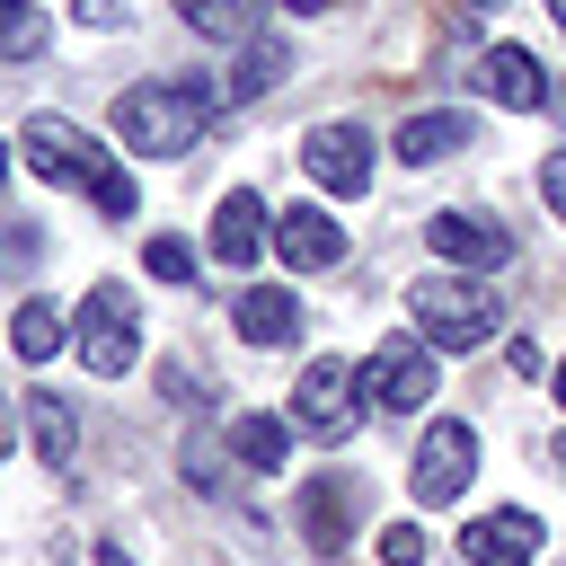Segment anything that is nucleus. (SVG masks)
<instances>
[{
	"instance_id": "20e7f679",
	"label": "nucleus",
	"mask_w": 566,
	"mask_h": 566,
	"mask_svg": "<svg viewBox=\"0 0 566 566\" xmlns=\"http://www.w3.org/2000/svg\"><path fill=\"white\" fill-rule=\"evenodd\" d=\"M71 354H80L88 371L124 380V371L142 363V301H133L124 283H88L80 310H71Z\"/></svg>"
},
{
	"instance_id": "412c9836",
	"label": "nucleus",
	"mask_w": 566,
	"mask_h": 566,
	"mask_svg": "<svg viewBox=\"0 0 566 566\" xmlns=\"http://www.w3.org/2000/svg\"><path fill=\"white\" fill-rule=\"evenodd\" d=\"M53 44V18L35 0H0V62H35Z\"/></svg>"
},
{
	"instance_id": "f3484780",
	"label": "nucleus",
	"mask_w": 566,
	"mask_h": 566,
	"mask_svg": "<svg viewBox=\"0 0 566 566\" xmlns=\"http://www.w3.org/2000/svg\"><path fill=\"white\" fill-rule=\"evenodd\" d=\"M265 9H274V0H177V18H186L195 35H212V44H248V35L265 27Z\"/></svg>"
},
{
	"instance_id": "cd10ccee",
	"label": "nucleus",
	"mask_w": 566,
	"mask_h": 566,
	"mask_svg": "<svg viewBox=\"0 0 566 566\" xmlns=\"http://www.w3.org/2000/svg\"><path fill=\"white\" fill-rule=\"evenodd\" d=\"M9 451H18V407L0 398V460H9Z\"/></svg>"
},
{
	"instance_id": "6ab92c4d",
	"label": "nucleus",
	"mask_w": 566,
	"mask_h": 566,
	"mask_svg": "<svg viewBox=\"0 0 566 566\" xmlns=\"http://www.w3.org/2000/svg\"><path fill=\"white\" fill-rule=\"evenodd\" d=\"M9 345H18V363H53V354L71 345V318H62L53 301H27V310L9 318Z\"/></svg>"
},
{
	"instance_id": "9d476101",
	"label": "nucleus",
	"mask_w": 566,
	"mask_h": 566,
	"mask_svg": "<svg viewBox=\"0 0 566 566\" xmlns=\"http://www.w3.org/2000/svg\"><path fill=\"white\" fill-rule=\"evenodd\" d=\"M424 248L451 256V265H469V274H495V265L513 256V230L486 221V212H433V221H424Z\"/></svg>"
},
{
	"instance_id": "c85d7f7f",
	"label": "nucleus",
	"mask_w": 566,
	"mask_h": 566,
	"mask_svg": "<svg viewBox=\"0 0 566 566\" xmlns=\"http://www.w3.org/2000/svg\"><path fill=\"white\" fill-rule=\"evenodd\" d=\"M97 566H133V557H124V548H115V539H97Z\"/></svg>"
},
{
	"instance_id": "5701e85b",
	"label": "nucleus",
	"mask_w": 566,
	"mask_h": 566,
	"mask_svg": "<svg viewBox=\"0 0 566 566\" xmlns=\"http://www.w3.org/2000/svg\"><path fill=\"white\" fill-rule=\"evenodd\" d=\"M424 557H433L424 522H389V531H380V566H424Z\"/></svg>"
},
{
	"instance_id": "39448f33",
	"label": "nucleus",
	"mask_w": 566,
	"mask_h": 566,
	"mask_svg": "<svg viewBox=\"0 0 566 566\" xmlns=\"http://www.w3.org/2000/svg\"><path fill=\"white\" fill-rule=\"evenodd\" d=\"M363 407H371V389L354 380V363H345V354L301 363V380H292V424H301L310 442H345V433L363 424Z\"/></svg>"
},
{
	"instance_id": "f257e3e1",
	"label": "nucleus",
	"mask_w": 566,
	"mask_h": 566,
	"mask_svg": "<svg viewBox=\"0 0 566 566\" xmlns=\"http://www.w3.org/2000/svg\"><path fill=\"white\" fill-rule=\"evenodd\" d=\"M203 115H221V88L212 80H142V88L115 97V142L133 159H177L203 133Z\"/></svg>"
},
{
	"instance_id": "c756f323",
	"label": "nucleus",
	"mask_w": 566,
	"mask_h": 566,
	"mask_svg": "<svg viewBox=\"0 0 566 566\" xmlns=\"http://www.w3.org/2000/svg\"><path fill=\"white\" fill-rule=\"evenodd\" d=\"M548 27H557V35H566V0H548Z\"/></svg>"
},
{
	"instance_id": "b1692460",
	"label": "nucleus",
	"mask_w": 566,
	"mask_h": 566,
	"mask_svg": "<svg viewBox=\"0 0 566 566\" xmlns=\"http://www.w3.org/2000/svg\"><path fill=\"white\" fill-rule=\"evenodd\" d=\"M142 265H150L159 283H186V274H195V248H186V239H150V248H142Z\"/></svg>"
},
{
	"instance_id": "4be33fe9",
	"label": "nucleus",
	"mask_w": 566,
	"mask_h": 566,
	"mask_svg": "<svg viewBox=\"0 0 566 566\" xmlns=\"http://www.w3.org/2000/svg\"><path fill=\"white\" fill-rule=\"evenodd\" d=\"M27 424H35V451H44L53 469H71V451H80V416H71L62 398H27Z\"/></svg>"
},
{
	"instance_id": "0eeeda50",
	"label": "nucleus",
	"mask_w": 566,
	"mask_h": 566,
	"mask_svg": "<svg viewBox=\"0 0 566 566\" xmlns=\"http://www.w3.org/2000/svg\"><path fill=\"white\" fill-rule=\"evenodd\" d=\"M433 354L424 345H407V336H389V345H371V371H363V389H371V407H389V416H424V398H433Z\"/></svg>"
},
{
	"instance_id": "9b49d317",
	"label": "nucleus",
	"mask_w": 566,
	"mask_h": 566,
	"mask_svg": "<svg viewBox=\"0 0 566 566\" xmlns=\"http://www.w3.org/2000/svg\"><path fill=\"white\" fill-rule=\"evenodd\" d=\"M274 248H283V265L318 274V265H336V256H345V221H336V212H318V203H283V212H274Z\"/></svg>"
},
{
	"instance_id": "aec40b11",
	"label": "nucleus",
	"mask_w": 566,
	"mask_h": 566,
	"mask_svg": "<svg viewBox=\"0 0 566 566\" xmlns=\"http://www.w3.org/2000/svg\"><path fill=\"white\" fill-rule=\"evenodd\" d=\"M230 451H239V469H283L292 424H283V416H265V407H248V416L230 424Z\"/></svg>"
},
{
	"instance_id": "393cba45",
	"label": "nucleus",
	"mask_w": 566,
	"mask_h": 566,
	"mask_svg": "<svg viewBox=\"0 0 566 566\" xmlns=\"http://www.w3.org/2000/svg\"><path fill=\"white\" fill-rule=\"evenodd\" d=\"M186 478L221 495V478H230V469H221V451H212V442H186Z\"/></svg>"
},
{
	"instance_id": "4468645a",
	"label": "nucleus",
	"mask_w": 566,
	"mask_h": 566,
	"mask_svg": "<svg viewBox=\"0 0 566 566\" xmlns=\"http://www.w3.org/2000/svg\"><path fill=\"white\" fill-rule=\"evenodd\" d=\"M265 239H274L265 203H256L248 186H230V195L212 203V256H221V265H256V256H265Z\"/></svg>"
},
{
	"instance_id": "423d86ee",
	"label": "nucleus",
	"mask_w": 566,
	"mask_h": 566,
	"mask_svg": "<svg viewBox=\"0 0 566 566\" xmlns=\"http://www.w3.org/2000/svg\"><path fill=\"white\" fill-rule=\"evenodd\" d=\"M469 478H478V433L469 424H424V442H416V460H407V486H416V504H451V495H469Z\"/></svg>"
},
{
	"instance_id": "a211bd4d",
	"label": "nucleus",
	"mask_w": 566,
	"mask_h": 566,
	"mask_svg": "<svg viewBox=\"0 0 566 566\" xmlns=\"http://www.w3.org/2000/svg\"><path fill=\"white\" fill-rule=\"evenodd\" d=\"M292 80V53L283 44H248L239 62H230V80H212L221 88V106H248V97H265V88H283Z\"/></svg>"
},
{
	"instance_id": "473e14b6",
	"label": "nucleus",
	"mask_w": 566,
	"mask_h": 566,
	"mask_svg": "<svg viewBox=\"0 0 566 566\" xmlns=\"http://www.w3.org/2000/svg\"><path fill=\"white\" fill-rule=\"evenodd\" d=\"M557 398H566V363H557Z\"/></svg>"
},
{
	"instance_id": "7c9ffc66",
	"label": "nucleus",
	"mask_w": 566,
	"mask_h": 566,
	"mask_svg": "<svg viewBox=\"0 0 566 566\" xmlns=\"http://www.w3.org/2000/svg\"><path fill=\"white\" fill-rule=\"evenodd\" d=\"M548 106H557V124H566V88H548Z\"/></svg>"
},
{
	"instance_id": "f8f14e48",
	"label": "nucleus",
	"mask_w": 566,
	"mask_h": 566,
	"mask_svg": "<svg viewBox=\"0 0 566 566\" xmlns=\"http://www.w3.org/2000/svg\"><path fill=\"white\" fill-rule=\"evenodd\" d=\"M460 557L469 566H531L539 557V513H478L469 531H460Z\"/></svg>"
},
{
	"instance_id": "ddd939ff",
	"label": "nucleus",
	"mask_w": 566,
	"mask_h": 566,
	"mask_svg": "<svg viewBox=\"0 0 566 566\" xmlns=\"http://www.w3.org/2000/svg\"><path fill=\"white\" fill-rule=\"evenodd\" d=\"M469 80L495 97V106H513V115H531V106H548V80H539V62L522 53V44H486L478 62H469Z\"/></svg>"
},
{
	"instance_id": "bb28decb",
	"label": "nucleus",
	"mask_w": 566,
	"mask_h": 566,
	"mask_svg": "<svg viewBox=\"0 0 566 566\" xmlns=\"http://www.w3.org/2000/svg\"><path fill=\"white\" fill-rule=\"evenodd\" d=\"M80 27H124V0H71Z\"/></svg>"
},
{
	"instance_id": "7ed1b4c3",
	"label": "nucleus",
	"mask_w": 566,
	"mask_h": 566,
	"mask_svg": "<svg viewBox=\"0 0 566 566\" xmlns=\"http://www.w3.org/2000/svg\"><path fill=\"white\" fill-rule=\"evenodd\" d=\"M407 318L424 327V345L460 354V345L495 336V283L486 274H424V283H407Z\"/></svg>"
},
{
	"instance_id": "2eb2a0df",
	"label": "nucleus",
	"mask_w": 566,
	"mask_h": 566,
	"mask_svg": "<svg viewBox=\"0 0 566 566\" xmlns=\"http://www.w3.org/2000/svg\"><path fill=\"white\" fill-rule=\"evenodd\" d=\"M460 142H469V115H460V106H424V115H407V124H398V159H407V168L451 159Z\"/></svg>"
},
{
	"instance_id": "2f4dec72",
	"label": "nucleus",
	"mask_w": 566,
	"mask_h": 566,
	"mask_svg": "<svg viewBox=\"0 0 566 566\" xmlns=\"http://www.w3.org/2000/svg\"><path fill=\"white\" fill-rule=\"evenodd\" d=\"M0 186H9V142H0Z\"/></svg>"
},
{
	"instance_id": "dca6fc26",
	"label": "nucleus",
	"mask_w": 566,
	"mask_h": 566,
	"mask_svg": "<svg viewBox=\"0 0 566 566\" xmlns=\"http://www.w3.org/2000/svg\"><path fill=\"white\" fill-rule=\"evenodd\" d=\"M239 336H248V345H292V336H301V301H292L283 283L239 292Z\"/></svg>"
},
{
	"instance_id": "72a5a7b5",
	"label": "nucleus",
	"mask_w": 566,
	"mask_h": 566,
	"mask_svg": "<svg viewBox=\"0 0 566 566\" xmlns=\"http://www.w3.org/2000/svg\"><path fill=\"white\" fill-rule=\"evenodd\" d=\"M478 9H504V0H478Z\"/></svg>"
},
{
	"instance_id": "f03ea898",
	"label": "nucleus",
	"mask_w": 566,
	"mask_h": 566,
	"mask_svg": "<svg viewBox=\"0 0 566 566\" xmlns=\"http://www.w3.org/2000/svg\"><path fill=\"white\" fill-rule=\"evenodd\" d=\"M18 142H27V168H35L44 186H80L106 221H124V212H133V177H124V168L97 150V133H80L71 115H27V133H18Z\"/></svg>"
},
{
	"instance_id": "a878e982",
	"label": "nucleus",
	"mask_w": 566,
	"mask_h": 566,
	"mask_svg": "<svg viewBox=\"0 0 566 566\" xmlns=\"http://www.w3.org/2000/svg\"><path fill=\"white\" fill-rule=\"evenodd\" d=\"M539 195H548V212L566 221V150H548V159H539Z\"/></svg>"
},
{
	"instance_id": "1a4fd4ad",
	"label": "nucleus",
	"mask_w": 566,
	"mask_h": 566,
	"mask_svg": "<svg viewBox=\"0 0 566 566\" xmlns=\"http://www.w3.org/2000/svg\"><path fill=\"white\" fill-rule=\"evenodd\" d=\"M292 513H301V539H310L318 557H345V548H354V513H363V478H336V469H327V478L301 486Z\"/></svg>"
},
{
	"instance_id": "6e6552de",
	"label": "nucleus",
	"mask_w": 566,
	"mask_h": 566,
	"mask_svg": "<svg viewBox=\"0 0 566 566\" xmlns=\"http://www.w3.org/2000/svg\"><path fill=\"white\" fill-rule=\"evenodd\" d=\"M301 168H310L327 195H363V186H371V133H363V124H310V133H301Z\"/></svg>"
}]
</instances>
